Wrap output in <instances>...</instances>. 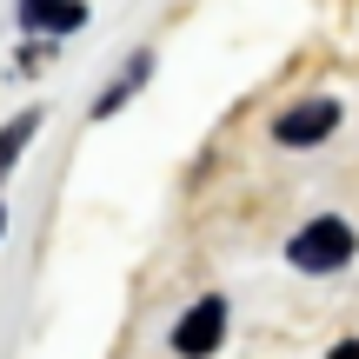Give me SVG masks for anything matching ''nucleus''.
Wrapping results in <instances>:
<instances>
[{
  "label": "nucleus",
  "instance_id": "7",
  "mask_svg": "<svg viewBox=\"0 0 359 359\" xmlns=\"http://www.w3.org/2000/svg\"><path fill=\"white\" fill-rule=\"evenodd\" d=\"M326 359H359V339H339V346L326 353Z\"/></svg>",
  "mask_w": 359,
  "mask_h": 359
},
{
  "label": "nucleus",
  "instance_id": "1",
  "mask_svg": "<svg viewBox=\"0 0 359 359\" xmlns=\"http://www.w3.org/2000/svg\"><path fill=\"white\" fill-rule=\"evenodd\" d=\"M353 253H359V240H353L346 219H313V226H299L293 240H286V259H293L299 273H339Z\"/></svg>",
  "mask_w": 359,
  "mask_h": 359
},
{
  "label": "nucleus",
  "instance_id": "8",
  "mask_svg": "<svg viewBox=\"0 0 359 359\" xmlns=\"http://www.w3.org/2000/svg\"><path fill=\"white\" fill-rule=\"evenodd\" d=\"M0 226H7V213H0Z\"/></svg>",
  "mask_w": 359,
  "mask_h": 359
},
{
  "label": "nucleus",
  "instance_id": "4",
  "mask_svg": "<svg viewBox=\"0 0 359 359\" xmlns=\"http://www.w3.org/2000/svg\"><path fill=\"white\" fill-rule=\"evenodd\" d=\"M20 20L27 27H60V34H74V27L87 20V7H80V0H20Z\"/></svg>",
  "mask_w": 359,
  "mask_h": 359
},
{
  "label": "nucleus",
  "instance_id": "5",
  "mask_svg": "<svg viewBox=\"0 0 359 359\" xmlns=\"http://www.w3.org/2000/svg\"><path fill=\"white\" fill-rule=\"evenodd\" d=\"M140 80H147V53H133V60H127V74H120V80H114V87H107V93H100V100H93V114H100V120H107V114H114V107H120V100H127V93H133V87H140Z\"/></svg>",
  "mask_w": 359,
  "mask_h": 359
},
{
  "label": "nucleus",
  "instance_id": "3",
  "mask_svg": "<svg viewBox=\"0 0 359 359\" xmlns=\"http://www.w3.org/2000/svg\"><path fill=\"white\" fill-rule=\"evenodd\" d=\"M219 339H226V299H200V306L173 326V353L180 359H206Z\"/></svg>",
  "mask_w": 359,
  "mask_h": 359
},
{
  "label": "nucleus",
  "instance_id": "2",
  "mask_svg": "<svg viewBox=\"0 0 359 359\" xmlns=\"http://www.w3.org/2000/svg\"><path fill=\"white\" fill-rule=\"evenodd\" d=\"M333 127H339V107L333 100H299V107H286V114L273 120V140H280V147H320Z\"/></svg>",
  "mask_w": 359,
  "mask_h": 359
},
{
  "label": "nucleus",
  "instance_id": "6",
  "mask_svg": "<svg viewBox=\"0 0 359 359\" xmlns=\"http://www.w3.org/2000/svg\"><path fill=\"white\" fill-rule=\"evenodd\" d=\"M34 127H40V114H20V120H13L7 133H0V180L13 173V160H20V147L34 140Z\"/></svg>",
  "mask_w": 359,
  "mask_h": 359
}]
</instances>
